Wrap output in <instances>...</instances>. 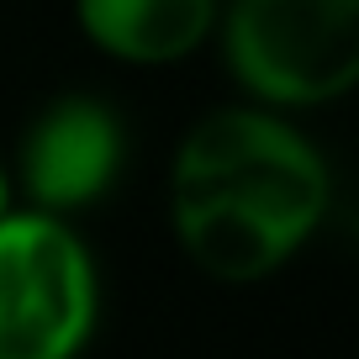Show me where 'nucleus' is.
<instances>
[{
    "mask_svg": "<svg viewBox=\"0 0 359 359\" xmlns=\"http://www.w3.org/2000/svg\"><path fill=\"white\" fill-rule=\"evenodd\" d=\"M101 327V269L69 217H0V359H79Z\"/></svg>",
    "mask_w": 359,
    "mask_h": 359,
    "instance_id": "obj_3",
    "label": "nucleus"
},
{
    "mask_svg": "<svg viewBox=\"0 0 359 359\" xmlns=\"http://www.w3.org/2000/svg\"><path fill=\"white\" fill-rule=\"evenodd\" d=\"M122 169H127L122 116L101 95L69 90V95H53L27 122L11 185L27 196L22 206H37V212H53V217L74 222L79 212L101 206L116 191Z\"/></svg>",
    "mask_w": 359,
    "mask_h": 359,
    "instance_id": "obj_4",
    "label": "nucleus"
},
{
    "mask_svg": "<svg viewBox=\"0 0 359 359\" xmlns=\"http://www.w3.org/2000/svg\"><path fill=\"white\" fill-rule=\"evenodd\" d=\"M16 206V185H11V164H6V158H0V217L11 212Z\"/></svg>",
    "mask_w": 359,
    "mask_h": 359,
    "instance_id": "obj_6",
    "label": "nucleus"
},
{
    "mask_svg": "<svg viewBox=\"0 0 359 359\" xmlns=\"http://www.w3.org/2000/svg\"><path fill=\"white\" fill-rule=\"evenodd\" d=\"M333 206L323 148L285 111L217 106L169 158V233L180 254L222 285H259L285 269Z\"/></svg>",
    "mask_w": 359,
    "mask_h": 359,
    "instance_id": "obj_1",
    "label": "nucleus"
},
{
    "mask_svg": "<svg viewBox=\"0 0 359 359\" xmlns=\"http://www.w3.org/2000/svg\"><path fill=\"white\" fill-rule=\"evenodd\" d=\"M222 0H74V27L111 64L169 69L212 43Z\"/></svg>",
    "mask_w": 359,
    "mask_h": 359,
    "instance_id": "obj_5",
    "label": "nucleus"
},
{
    "mask_svg": "<svg viewBox=\"0 0 359 359\" xmlns=\"http://www.w3.org/2000/svg\"><path fill=\"white\" fill-rule=\"evenodd\" d=\"M212 43L254 106L317 111L359 85V0H222Z\"/></svg>",
    "mask_w": 359,
    "mask_h": 359,
    "instance_id": "obj_2",
    "label": "nucleus"
}]
</instances>
